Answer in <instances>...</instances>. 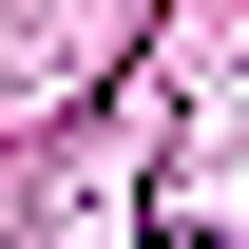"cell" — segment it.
<instances>
[{"label":"cell","mask_w":249,"mask_h":249,"mask_svg":"<svg viewBox=\"0 0 249 249\" xmlns=\"http://www.w3.org/2000/svg\"><path fill=\"white\" fill-rule=\"evenodd\" d=\"M154 249H230V230H154Z\"/></svg>","instance_id":"1"}]
</instances>
